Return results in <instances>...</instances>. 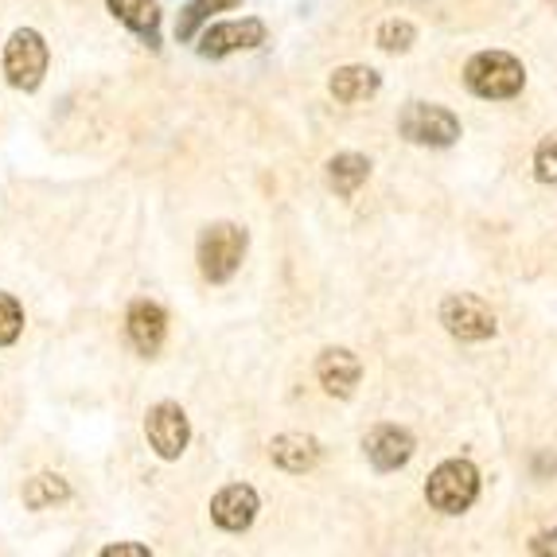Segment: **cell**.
I'll list each match as a JSON object with an SVG mask.
<instances>
[{
    "label": "cell",
    "instance_id": "obj_17",
    "mask_svg": "<svg viewBox=\"0 0 557 557\" xmlns=\"http://www.w3.org/2000/svg\"><path fill=\"white\" fill-rule=\"evenodd\" d=\"M63 499H71V483L63 475H32L28 487H24V507H32V511H47V507H55Z\"/></svg>",
    "mask_w": 557,
    "mask_h": 557
},
{
    "label": "cell",
    "instance_id": "obj_8",
    "mask_svg": "<svg viewBox=\"0 0 557 557\" xmlns=\"http://www.w3.org/2000/svg\"><path fill=\"white\" fill-rule=\"evenodd\" d=\"M265 44V24L258 16L246 20H223V24H211V28L199 36V55L203 59H226L238 55V51H253V47Z\"/></svg>",
    "mask_w": 557,
    "mask_h": 557
},
{
    "label": "cell",
    "instance_id": "obj_2",
    "mask_svg": "<svg viewBox=\"0 0 557 557\" xmlns=\"http://www.w3.org/2000/svg\"><path fill=\"white\" fill-rule=\"evenodd\" d=\"M246 231L234 223H211L203 234H199V273H203L211 285H223L234 273L242 270V258H246Z\"/></svg>",
    "mask_w": 557,
    "mask_h": 557
},
{
    "label": "cell",
    "instance_id": "obj_21",
    "mask_svg": "<svg viewBox=\"0 0 557 557\" xmlns=\"http://www.w3.org/2000/svg\"><path fill=\"white\" fill-rule=\"evenodd\" d=\"M534 176L542 184H557V133L542 140L539 152H534Z\"/></svg>",
    "mask_w": 557,
    "mask_h": 557
},
{
    "label": "cell",
    "instance_id": "obj_4",
    "mask_svg": "<svg viewBox=\"0 0 557 557\" xmlns=\"http://www.w3.org/2000/svg\"><path fill=\"white\" fill-rule=\"evenodd\" d=\"M398 129L413 145H429V149H448L460 140V117L445 106L433 102H409L398 117Z\"/></svg>",
    "mask_w": 557,
    "mask_h": 557
},
{
    "label": "cell",
    "instance_id": "obj_5",
    "mask_svg": "<svg viewBox=\"0 0 557 557\" xmlns=\"http://www.w3.org/2000/svg\"><path fill=\"white\" fill-rule=\"evenodd\" d=\"M47 44L36 28H20L12 32L9 47H4V78H9L16 90H36L47 75Z\"/></svg>",
    "mask_w": 557,
    "mask_h": 557
},
{
    "label": "cell",
    "instance_id": "obj_3",
    "mask_svg": "<svg viewBox=\"0 0 557 557\" xmlns=\"http://www.w3.org/2000/svg\"><path fill=\"white\" fill-rule=\"evenodd\" d=\"M475 495H480V472H475V465H468V460H445L425 483L429 507L441 515L468 511L475 503Z\"/></svg>",
    "mask_w": 557,
    "mask_h": 557
},
{
    "label": "cell",
    "instance_id": "obj_20",
    "mask_svg": "<svg viewBox=\"0 0 557 557\" xmlns=\"http://www.w3.org/2000/svg\"><path fill=\"white\" fill-rule=\"evenodd\" d=\"M20 332H24V308H20L16 297L0 293V347L16 344Z\"/></svg>",
    "mask_w": 557,
    "mask_h": 557
},
{
    "label": "cell",
    "instance_id": "obj_10",
    "mask_svg": "<svg viewBox=\"0 0 557 557\" xmlns=\"http://www.w3.org/2000/svg\"><path fill=\"white\" fill-rule=\"evenodd\" d=\"M258 492H253L250 483H231L223 492L211 499V519L214 527L231 530V534H242V530H250L253 519H258Z\"/></svg>",
    "mask_w": 557,
    "mask_h": 557
},
{
    "label": "cell",
    "instance_id": "obj_13",
    "mask_svg": "<svg viewBox=\"0 0 557 557\" xmlns=\"http://www.w3.org/2000/svg\"><path fill=\"white\" fill-rule=\"evenodd\" d=\"M270 456L281 472H293V475L312 472L320 465V441L308 437V433H281L270 445Z\"/></svg>",
    "mask_w": 557,
    "mask_h": 557
},
{
    "label": "cell",
    "instance_id": "obj_16",
    "mask_svg": "<svg viewBox=\"0 0 557 557\" xmlns=\"http://www.w3.org/2000/svg\"><path fill=\"white\" fill-rule=\"evenodd\" d=\"M371 176V160L359 157V152H339V157L327 160V187H332L339 199H351Z\"/></svg>",
    "mask_w": 557,
    "mask_h": 557
},
{
    "label": "cell",
    "instance_id": "obj_19",
    "mask_svg": "<svg viewBox=\"0 0 557 557\" xmlns=\"http://www.w3.org/2000/svg\"><path fill=\"white\" fill-rule=\"evenodd\" d=\"M413 39H418V32H413V24H409V20H386V24L379 28V47H382V51H391V55L409 51V47H413Z\"/></svg>",
    "mask_w": 557,
    "mask_h": 557
},
{
    "label": "cell",
    "instance_id": "obj_14",
    "mask_svg": "<svg viewBox=\"0 0 557 557\" xmlns=\"http://www.w3.org/2000/svg\"><path fill=\"white\" fill-rule=\"evenodd\" d=\"M379 86H382V78L374 66H339L332 75V83H327V90H332L335 102L359 106V102H367V98H374Z\"/></svg>",
    "mask_w": 557,
    "mask_h": 557
},
{
    "label": "cell",
    "instance_id": "obj_6",
    "mask_svg": "<svg viewBox=\"0 0 557 557\" xmlns=\"http://www.w3.org/2000/svg\"><path fill=\"white\" fill-rule=\"evenodd\" d=\"M145 437L160 460H180L191 441V421L176 401H160L145 413Z\"/></svg>",
    "mask_w": 557,
    "mask_h": 557
},
{
    "label": "cell",
    "instance_id": "obj_23",
    "mask_svg": "<svg viewBox=\"0 0 557 557\" xmlns=\"http://www.w3.org/2000/svg\"><path fill=\"white\" fill-rule=\"evenodd\" d=\"M530 554H557V530H546V534L530 542Z\"/></svg>",
    "mask_w": 557,
    "mask_h": 557
},
{
    "label": "cell",
    "instance_id": "obj_22",
    "mask_svg": "<svg viewBox=\"0 0 557 557\" xmlns=\"http://www.w3.org/2000/svg\"><path fill=\"white\" fill-rule=\"evenodd\" d=\"M102 557H149V546H133V542H121V546H106Z\"/></svg>",
    "mask_w": 557,
    "mask_h": 557
},
{
    "label": "cell",
    "instance_id": "obj_12",
    "mask_svg": "<svg viewBox=\"0 0 557 557\" xmlns=\"http://www.w3.org/2000/svg\"><path fill=\"white\" fill-rule=\"evenodd\" d=\"M317 379L332 398H351L362 379V362L347 347H327L317 359Z\"/></svg>",
    "mask_w": 557,
    "mask_h": 557
},
{
    "label": "cell",
    "instance_id": "obj_9",
    "mask_svg": "<svg viewBox=\"0 0 557 557\" xmlns=\"http://www.w3.org/2000/svg\"><path fill=\"white\" fill-rule=\"evenodd\" d=\"M367 448V460L374 465V472H398V468L409 465V456H413V433L401 425H374L362 441Z\"/></svg>",
    "mask_w": 557,
    "mask_h": 557
},
{
    "label": "cell",
    "instance_id": "obj_7",
    "mask_svg": "<svg viewBox=\"0 0 557 557\" xmlns=\"http://www.w3.org/2000/svg\"><path fill=\"white\" fill-rule=\"evenodd\" d=\"M441 324L456 339H468V344H480V339H492L495 335V312L483 305L472 293H453V297L441 305Z\"/></svg>",
    "mask_w": 557,
    "mask_h": 557
},
{
    "label": "cell",
    "instance_id": "obj_15",
    "mask_svg": "<svg viewBox=\"0 0 557 557\" xmlns=\"http://www.w3.org/2000/svg\"><path fill=\"white\" fill-rule=\"evenodd\" d=\"M113 16L129 32H137L149 47H160V9L157 0H106Z\"/></svg>",
    "mask_w": 557,
    "mask_h": 557
},
{
    "label": "cell",
    "instance_id": "obj_11",
    "mask_svg": "<svg viewBox=\"0 0 557 557\" xmlns=\"http://www.w3.org/2000/svg\"><path fill=\"white\" fill-rule=\"evenodd\" d=\"M125 332H129V344L137 347L145 359L164 347V335H168V317L164 308L157 300H133L129 305V317H125Z\"/></svg>",
    "mask_w": 557,
    "mask_h": 557
},
{
    "label": "cell",
    "instance_id": "obj_1",
    "mask_svg": "<svg viewBox=\"0 0 557 557\" xmlns=\"http://www.w3.org/2000/svg\"><path fill=\"white\" fill-rule=\"evenodd\" d=\"M465 86L475 98L503 102V98H515V94L527 86V71H522L519 59L507 55V51H480V55L468 59Z\"/></svg>",
    "mask_w": 557,
    "mask_h": 557
},
{
    "label": "cell",
    "instance_id": "obj_18",
    "mask_svg": "<svg viewBox=\"0 0 557 557\" xmlns=\"http://www.w3.org/2000/svg\"><path fill=\"white\" fill-rule=\"evenodd\" d=\"M242 0H191L176 20V39H196V32L203 28L214 12H231L238 9Z\"/></svg>",
    "mask_w": 557,
    "mask_h": 557
}]
</instances>
